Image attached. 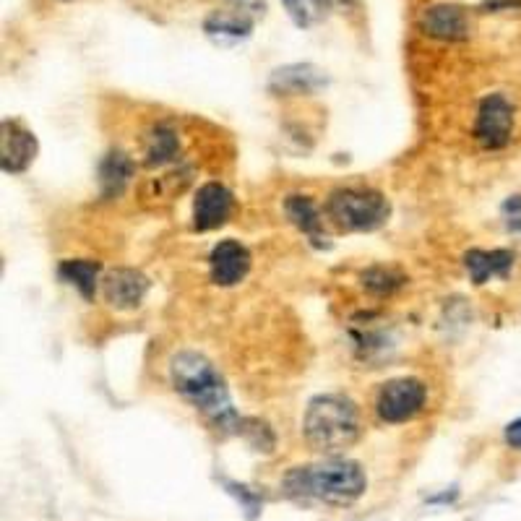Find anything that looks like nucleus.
I'll return each mask as SVG.
<instances>
[{
    "label": "nucleus",
    "mask_w": 521,
    "mask_h": 521,
    "mask_svg": "<svg viewBox=\"0 0 521 521\" xmlns=\"http://www.w3.org/2000/svg\"><path fill=\"white\" fill-rule=\"evenodd\" d=\"M180 136L167 123H157L144 136V162L146 167H167L178 162Z\"/></svg>",
    "instance_id": "obj_17"
},
{
    "label": "nucleus",
    "mask_w": 521,
    "mask_h": 521,
    "mask_svg": "<svg viewBox=\"0 0 521 521\" xmlns=\"http://www.w3.org/2000/svg\"><path fill=\"white\" fill-rule=\"evenodd\" d=\"M324 214L342 232H373L389 222L391 204L376 188H337L326 198Z\"/></svg>",
    "instance_id": "obj_4"
},
{
    "label": "nucleus",
    "mask_w": 521,
    "mask_h": 521,
    "mask_svg": "<svg viewBox=\"0 0 521 521\" xmlns=\"http://www.w3.org/2000/svg\"><path fill=\"white\" fill-rule=\"evenodd\" d=\"M420 32L441 42H464L469 40V16L462 6L454 3H438L425 8L417 21Z\"/></svg>",
    "instance_id": "obj_10"
},
{
    "label": "nucleus",
    "mask_w": 521,
    "mask_h": 521,
    "mask_svg": "<svg viewBox=\"0 0 521 521\" xmlns=\"http://www.w3.org/2000/svg\"><path fill=\"white\" fill-rule=\"evenodd\" d=\"M284 495L295 501H316L326 506H352L368 490L365 469L352 459L329 456L318 464L292 467L282 480Z\"/></svg>",
    "instance_id": "obj_2"
},
{
    "label": "nucleus",
    "mask_w": 521,
    "mask_h": 521,
    "mask_svg": "<svg viewBox=\"0 0 521 521\" xmlns=\"http://www.w3.org/2000/svg\"><path fill=\"white\" fill-rule=\"evenodd\" d=\"M37 157V139L19 120L0 123V167L6 175H21Z\"/></svg>",
    "instance_id": "obj_7"
},
{
    "label": "nucleus",
    "mask_w": 521,
    "mask_h": 521,
    "mask_svg": "<svg viewBox=\"0 0 521 521\" xmlns=\"http://www.w3.org/2000/svg\"><path fill=\"white\" fill-rule=\"evenodd\" d=\"M287 8V16L295 21V27L310 29L318 21H324L326 14L334 8V0H282Z\"/></svg>",
    "instance_id": "obj_20"
},
{
    "label": "nucleus",
    "mask_w": 521,
    "mask_h": 521,
    "mask_svg": "<svg viewBox=\"0 0 521 521\" xmlns=\"http://www.w3.org/2000/svg\"><path fill=\"white\" fill-rule=\"evenodd\" d=\"M284 214L290 219L297 230L303 232L305 238L316 248H329L326 243V232H324V214L318 209V204L310 196H287L284 198Z\"/></svg>",
    "instance_id": "obj_15"
},
{
    "label": "nucleus",
    "mask_w": 521,
    "mask_h": 521,
    "mask_svg": "<svg viewBox=\"0 0 521 521\" xmlns=\"http://www.w3.org/2000/svg\"><path fill=\"white\" fill-rule=\"evenodd\" d=\"M503 438L511 449L521 451V417H516L514 423H508L506 430H503Z\"/></svg>",
    "instance_id": "obj_24"
},
{
    "label": "nucleus",
    "mask_w": 521,
    "mask_h": 521,
    "mask_svg": "<svg viewBox=\"0 0 521 521\" xmlns=\"http://www.w3.org/2000/svg\"><path fill=\"white\" fill-rule=\"evenodd\" d=\"M251 251L240 240H219L209 256V277L217 287H235L251 271Z\"/></svg>",
    "instance_id": "obj_9"
},
{
    "label": "nucleus",
    "mask_w": 521,
    "mask_h": 521,
    "mask_svg": "<svg viewBox=\"0 0 521 521\" xmlns=\"http://www.w3.org/2000/svg\"><path fill=\"white\" fill-rule=\"evenodd\" d=\"M238 436L248 438V443H251L256 451H271L274 449V443H277V438H274L269 425L256 420V417H243Z\"/></svg>",
    "instance_id": "obj_21"
},
{
    "label": "nucleus",
    "mask_w": 521,
    "mask_h": 521,
    "mask_svg": "<svg viewBox=\"0 0 521 521\" xmlns=\"http://www.w3.org/2000/svg\"><path fill=\"white\" fill-rule=\"evenodd\" d=\"M99 269H102L99 261H92V258H68V261L58 266V277L66 284H71L84 300H92L97 287L102 284Z\"/></svg>",
    "instance_id": "obj_18"
},
{
    "label": "nucleus",
    "mask_w": 521,
    "mask_h": 521,
    "mask_svg": "<svg viewBox=\"0 0 521 521\" xmlns=\"http://www.w3.org/2000/svg\"><path fill=\"white\" fill-rule=\"evenodd\" d=\"M222 485H225L227 493L240 503V508H243L248 519L251 521L258 519V514H261V498H258L253 490H248L245 485H240V482H230V480H222Z\"/></svg>",
    "instance_id": "obj_22"
},
{
    "label": "nucleus",
    "mask_w": 521,
    "mask_h": 521,
    "mask_svg": "<svg viewBox=\"0 0 521 521\" xmlns=\"http://www.w3.org/2000/svg\"><path fill=\"white\" fill-rule=\"evenodd\" d=\"M235 198L222 183H206L198 188L193 201V230L212 232L230 219Z\"/></svg>",
    "instance_id": "obj_11"
},
{
    "label": "nucleus",
    "mask_w": 521,
    "mask_h": 521,
    "mask_svg": "<svg viewBox=\"0 0 521 521\" xmlns=\"http://www.w3.org/2000/svg\"><path fill=\"white\" fill-rule=\"evenodd\" d=\"M516 110L503 92L485 94L475 110L472 139L485 152H501L514 139Z\"/></svg>",
    "instance_id": "obj_5"
},
{
    "label": "nucleus",
    "mask_w": 521,
    "mask_h": 521,
    "mask_svg": "<svg viewBox=\"0 0 521 521\" xmlns=\"http://www.w3.org/2000/svg\"><path fill=\"white\" fill-rule=\"evenodd\" d=\"M503 222H506V230L521 232V196H511L503 201L501 206Z\"/></svg>",
    "instance_id": "obj_23"
},
{
    "label": "nucleus",
    "mask_w": 521,
    "mask_h": 521,
    "mask_svg": "<svg viewBox=\"0 0 521 521\" xmlns=\"http://www.w3.org/2000/svg\"><path fill=\"white\" fill-rule=\"evenodd\" d=\"M456 498H459V488H449L446 490V493H441V495H430L428 498V503L430 506H446V503H454Z\"/></svg>",
    "instance_id": "obj_26"
},
{
    "label": "nucleus",
    "mask_w": 521,
    "mask_h": 521,
    "mask_svg": "<svg viewBox=\"0 0 521 521\" xmlns=\"http://www.w3.org/2000/svg\"><path fill=\"white\" fill-rule=\"evenodd\" d=\"M253 21L256 19L240 11V8H222V11H214V14L206 16L204 32L217 45H238V42L251 37Z\"/></svg>",
    "instance_id": "obj_13"
},
{
    "label": "nucleus",
    "mask_w": 521,
    "mask_h": 521,
    "mask_svg": "<svg viewBox=\"0 0 521 521\" xmlns=\"http://www.w3.org/2000/svg\"><path fill=\"white\" fill-rule=\"evenodd\" d=\"M170 383L172 389L183 396L185 402L196 407L219 433H235L238 436L243 417L235 412L227 391L225 378L209 357L193 350H180L170 357Z\"/></svg>",
    "instance_id": "obj_1"
},
{
    "label": "nucleus",
    "mask_w": 521,
    "mask_h": 521,
    "mask_svg": "<svg viewBox=\"0 0 521 521\" xmlns=\"http://www.w3.org/2000/svg\"><path fill=\"white\" fill-rule=\"evenodd\" d=\"M133 178H136V162L120 149L107 152L105 159L99 162V196L107 201L118 198Z\"/></svg>",
    "instance_id": "obj_16"
},
{
    "label": "nucleus",
    "mask_w": 521,
    "mask_h": 521,
    "mask_svg": "<svg viewBox=\"0 0 521 521\" xmlns=\"http://www.w3.org/2000/svg\"><path fill=\"white\" fill-rule=\"evenodd\" d=\"M329 84L326 73L313 63H292L271 73L269 89L274 94H316Z\"/></svg>",
    "instance_id": "obj_12"
},
{
    "label": "nucleus",
    "mask_w": 521,
    "mask_h": 521,
    "mask_svg": "<svg viewBox=\"0 0 521 521\" xmlns=\"http://www.w3.org/2000/svg\"><path fill=\"white\" fill-rule=\"evenodd\" d=\"M428 404V386L415 376L391 378L378 389L376 412L383 423L402 425L415 420Z\"/></svg>",
    "instance_id": "obj_6"
},
{
    "label": "nucleus",
    "mask_w": 521,
    "mask_h": 521,
    "mask_svg": "<svg viewBox=\"0 0 521 521\" xmlns=\"http://www.w3.org/2000/svg\"><path fill=\"white\" fill-rule=\"evenodd\" d=\"M232 8H240V11H245L248 16H253L256 19L258 14H264L266 3L264 0H230Z\"/></svg>",
    "instance_id": "obj_25"
},
{
    "label": "nucleus",
    "mask_w": 521,
    "mask_h": 521,
    "mask_svg": "<svg viewBox=\"0 0 521 521\" xmlns=\"http://www.w3.org/2000/svg\"><path fill=\"white\" fill-rule=\"evenodd\" d=\"M360 282L373 297H391L407 284V277L391 269V266H370V269L363 271Z\"/></svg>",
    "instance_id": "obj_19"
},
{
    "label": "nucleus",
    "mask_w": 521,
    "mask_h": 521,
    "mask_svg": "<svg viewBox=\"0 0 521 521\" xmlns=\"http://www.w3.org/2000/svg\"><path fill=\"white\" fill-rule=\"evenodd\" d=\"M146 292H149V279L139 269L118 266L102 277V297L110 308L120 310V313L139 308L144 303Z\"/></svg>",
    "instance_id": "obj_8"
},
{
    "label": "nucleus",
    "mask_w": 521,
    "mask_h": 521,
    "mask_svg": "<svg viewBox=\"0 0 521 521\" xmlns=\"http://www.w3.org/2000/svg\"><path fill=\"white\" fill-rule=\"evenodd\" d=\"M363 433L360 409L344 394H318L305 407L303 436L318 454H339L355 446Z\"/></svg>",
    "instance_id": "obj_3"
},
{
    "label": "nucleus",
    "mask_w": 521,
    "mask_h": 521,
    "mask_svg": "<svg viewBox=\"0 0 521 521\" xmlns=\"http://www.w3.org/2000/svg\"><path fill=\"white\" fill-rule=\"evenodd\" d=\"M516 264V256L506 248H493V251H482V248H472L464 256V266L469 271V279L475 287L488 284L490 279H508L511 269Z\"/></svg>",
    "instance_id": "obj_14"
}]
</instances>
